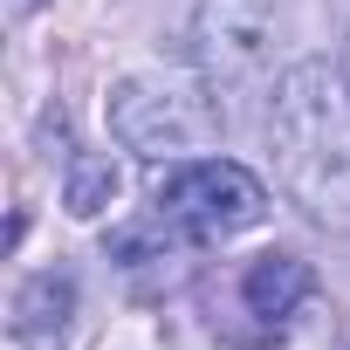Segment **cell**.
<instances>
[{
	"instance_id": "cell-1",
	"label": "cell",
	"mask_w": 350,
	"mask_h": 350,
	"mask_svg": "<svg viewBox=\"0 0 350 350\" xmlns=\"http://www.w3.org/2000/svg\"><path fill=\"white\" fill-rule=\"evenodd\" d=\"M268 151L282 193L329 234H350V76L323 55L288 62L268 90Z\"/></svg>"
},
{
	"instance_id": "cell-6",
	"label": "cell",
	"mask_w": 350,
	"mask_h": 350,
	"mask_svg": "<svg viewBox=\"0 0 350 350\" xmlns=\"http://www.w3.org/2000/svg\"><path fill=\"white\" fill-rule=\"evenodd\" d=\"M309 288H316V275H309V261H302V254H261V261L241 275V302H247L261 323L295 316V309L309 302Z\"/></svg>"
},
{
	"instance_id": "cell-3",
	"label": "cell",
	"mask_w": 350,
	"mask_h": 350,
	"mask_svg": "<svg viewBox=\"0 0 350 350\" xmlns=\"http://www.w3.org/2000/svg\"><path fill=\"white\" fill-rule=\"evenodd\" d=\"M151 213L186 241H227V234H247L268 213V186L234 158H186V165L158 172Z\"/></svg>"
},
{
	"instance_id": "cell-5",
	"label": "cell",
	"mask_w": 350,
	"mask_h": 350,
	"mask_svg": "<svg viewBox=\"0 0 350 350\" xmlns=\"http://www.w3.org/2000/svg\"><path fill=\"white\" fill-rule=\"evenodd\" d=\"M69 316H76V275L69 268H42L14 295V343L21 350H62L69 343Z\"/></svg>"
},
{
	"instance_id": "cell-7",
	"label": "cell",
	"mask_w": 350,
	"mask_h": 350,
	"mask_svg": "<svg viewBox=\"0 0 350 350\" xmlns=\"http://www.w3.org/2000/svg\"><path fill=\"white\" fill-rule=\"evenodd\" d=\"M117 200V165L110 158H69V179H62V206L76 220H96Z\"/></svg>"
},
{
	"instance_id": "cell-4",
	"label": "cell",
	"mask_w": 350,
	"mask_h": 350,
	"mask_svg": "<svg viewBox=\"0 0 350 350\" xmlns=\"http://www.w3.org/2000/svg\"><path fill=\"white\" fill-rule=\"evenodd\" d=\"M186 55L213 90L261 83L275 62V0H200Z\"/></svg>"
},
{
	"instance_id": "cell-2",
	"label": "cell",
	"mask_w": 350,
	"mask_h": 350,
	"mask_svg": "<svg viewBox=\"0 0 350 350\" xmlns=\"http://www.w3.org/2000/svg\"><path fill=\"white\" fill-rule=\"evenodd\" d=\"M220 131H227V110H220V90L200 69L193 76L144 69V76H124L110 90V137L124 151L179 158V151H206Z\"/></svg>"
}]
</instances>
